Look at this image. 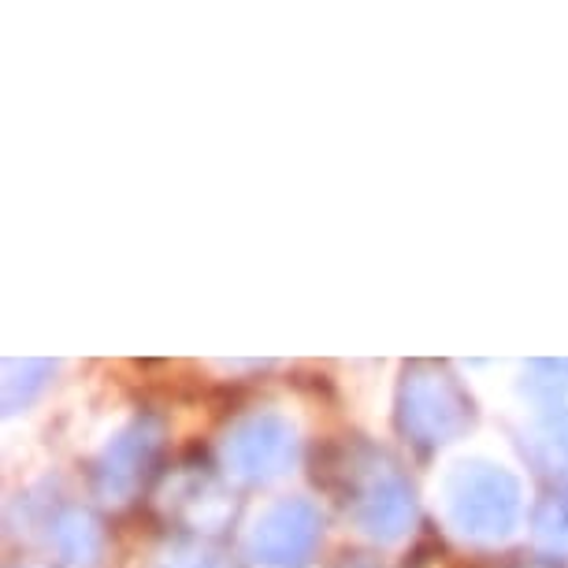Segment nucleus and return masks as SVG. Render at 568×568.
Segmentation results:
<instances>
[{
  "mask_svg": "<svg viewBox=\"0 0 568 568\" xmlns=\"http://www.w3.org/2000/svg\"><path fill=\"white\" fill-rule=\"evenodd\" d=\"M331 487L346 517L379 542H398L416 520V495L409 476L387 449L372 443H346L331 454Z\"/></svg>",
  "mask_w": 568,
  "mask_h": 568,
  "instance_id": "nucleus-1",
  "label": "nucleus"
},
{
  "mask_svg": "<svg viewBox=\"0 0 568 568\" xmlns=\"http://www.w3.org/2000/svg\"><path fill=\"white\" fill-rule=\"evenodd\" d=\"M476 424V405L446 364L416 361L398 383V432L420 449L454 443Z\"/></svg>",
  "mask_w": 568,
  "mask_h": 568,
  "instance_id": "nucleus-2",
  "label": "nucleus"
},
{
  "mask_svg": "<svg viewBox=\"0 0 568 568\" xmlns=\"http://www.w3.org/2000/svg\"><path fill=\"white\" fill-rule=\"evenodd\" d=\"M446 520L468 542L509 539L520 520V484L490 460H460L443 487Z\"/></svg>",
  "mask_w": 568,
  "mask_h": 568,
  "instance_id": "nucleus-3",
  "label": "nucleus"
},
{
  "mask_svg": "<svg viewBox=\"0 0 568 568\" xmlns=\"http://www.w3.org/2000/svg\"><path fill=\"white\" fill-rule=\"evenodd\" d=\"M160 454H164V427L153 416H138L131 427L104 446V454L93 465V490L104 506L123 509L153 484Z\"/></svg>",
  "mask_w": 568,
  "mask_h": 568,
  "instance_id": "nucleus-4",
  "label": "nucleus"
},
{
  "mask_svg": "<svg viewBox=\"0 0 568 568\" xmlns=\"http://www.w3.org/2000/svg\"><path fill=\"white\" fill-rule=\"evenodd\" d=\"M297 435L294 424L278 413H250L231 424L223 438V465L245 484H272L294 465Z\"/></svg>",
  "mask_w": 568,
  "mask_h": 568,
  "instance_id": "nucleus-5",
  "label": "nucleus"
},
{
  "mask_svg": "<svg viewBox=\"0 0 568 568\" xmlns=\"http://www.w3.org/2000/svg\"><path fill=\"white\" fill-rule=\"evenodd\" d=\"M320 531V509L305 498H283L256 517L250 531V550L267 568H305L313 561Z\"/></svg>",
  "mask_w": 568,
  "mask_h": 568,
  "instance_id": "nucleus-6",
  "label": "nucleus"
},
{
  "mask_svg": "<svg viewBox=\"0 0 568 568\" xmlns=\"http://www.w3.org/2000/svg\"><path fill=\"white\" fill-rule=\"evenodd\" d=\"M156 506L171 524L194 535H216L231 528L234 520V498L227 484L205 465H179L168 476Z\"/></svg>",
  "mask_w": 568,
  "mask_h": 568,
  "instance_id": "nucleus-7",
  "label": "nucleus"
},
{
  "mask_svg": "<svg viewBox=\"0 0 568 568\" xmlns=\"http://www.w3.org/2000/svg\"><path fill=\"white\" fill-rule=\"evenodd\" d=\"M49 546L71 568H90L101 557V528L85 509H60L49 520Z\"/></svg>",
  "mask_w": 568,
  "mask_h": 568,
  "instance_id": "nucleus-8",
  "label": "nucleus"
},
{
  "mask_svg": "<svg viewBox=\"0 0 568 568\" xmlns=\"http://www.w3.org/2000/svg\"><path fill=\"white\" fill-rule=\"evenodd\" d=\"M531 535L542 554L568 557V487H554L539 498L531 517Z\"/></svg>",
  "mask_w": 568,
  "mask_h": 568,
  "instance_id": "nucleus-9",
  "label": "nucleus"
},
{
  "mask_svg": "<svg viewBox=\"0 0 568 568\" xmlns=\"http://www.w3.org/2000/svg\"><path fill=\"white\" fill-rule=\"evenodd\" d=\"M52 375L49 361H8L4 364V409L19 413Z\"/></svg>",
  "mask_w": 568,
  "mask_h": 568,
  "instance_id": "nucleus-10",
  "label": "nucleus"
},
{
  "mask_svg": "<svg viewBox=\"0 0 568 568\" xmlns=\"http://www.w3.org/2000/svg\"><path fill=\"white\" fill-rule=\"evenodd\" d=\"M153 568H239V565L209 542H175L168 550H160Z\"/></svg>",
  "mask_w": 568,
  "mask_h": 568,
  "instance_id": "nucleus-11",
  "label": "nucleus"
},
{
  "mask_svg": "<svg viewBox=\"0 0 568 568\" xmlns=\"http://www.w3.org/2000/svg\"><path fill=\"white\" fill-rule=\"evenodd\" d=\"M531 443H535V457H539L542 465H561V460H568V416L546 420Z\"/></svg>",
  "mask_w": 568,
  "mask_h": 568,
  "instance_id": "nucleus-12",
  "label": "nucleus"
},
{
  "mask_svg": "<svg viewBox=\"0 0 568 568\" xmlns=\"http://www.w3.org/2000/svg\"><path fill=\"white\" fill-rule=\"evenodd\" d=\"M528 372L546 375V379H531L535 390H542V394L568 390V361H535V364H528Z\"/></svg>",
  "mask_w": 568,
  "mask_h": 568,
  "instance_id": "nucleus-13",
  "label": "nucleus"
},
{
  "mask_svg": "<svg viewBox=\"0 0 568 568\" xmlns=\"http://www.w3.org/2000/svg\"><path fill=\"white\" fill-rule=\"evenodd\" d=\"M335 568H387L379 561V557H372V554H346Z\"/></svg>",
  "mask_w": 568,
  "mask_h": 568,
  "instance_id": "nucleus-14",
  "label": "nucleus"
}]
</instances>
